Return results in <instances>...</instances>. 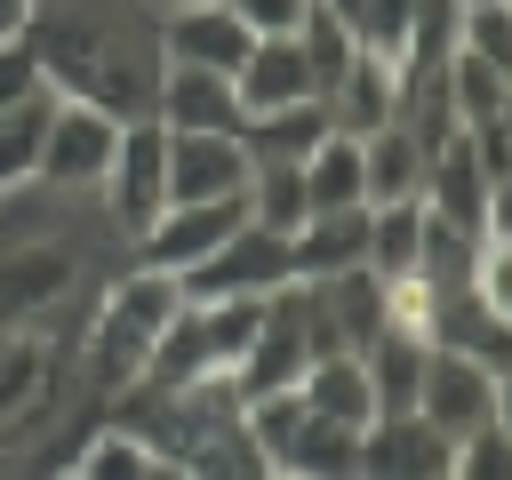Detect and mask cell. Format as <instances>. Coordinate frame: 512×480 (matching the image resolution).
<instances>
[{
	"instance_id": "1",
	"label": "cell",
	"mask_w": 512,
	"mask_h": 480,
	"mask_svg": "<svg viewBox=\"0 0 512 480\" xmlns=\"http://www.w3.org/2000/svg\"><path fill=\"white\" fill-rule=\"evenodd\" d=\"M24 40L56 96L96 104L112 120H152V96L168 72L160 0H40Z\"/></svg>"
},
{
	"instance_id": "2",
	"label": "cell",
	"mask_w": 512,
	"mask_h": 480,
	"mask_svg": "<svg viewBox=\"0 0 512 480\" xmlns=\"http://www.w3.org/2000/svg\"><path fill=\"white\" fill-rule=\"evenodd\" d=\"M184 312V288H176V272H152V264H128L112 288H104V304H96V328H88V352H96V376H104V392H120V384H136L144 376V352L160 344V328Z\"/></svg>"
},
{
	"instance_id": "3",
	"label": "cell",
	"mask_w": 512,
	"mask_h": 480,
	"mask_svg": "<svg viewBox=\"0 0 512 480\" xmlns=\"http://www.w3.org/2000/svg\"><path fill=\"white\" fill-rule=\"evenodd\" d=\"M96 208L112 224V240H144L168 208V128L160 120H120V144H112V168L96 184Z\"/></svg>"
},
{
	"instance_id": "4",
	"label": "cell",
	"mask_w": 512,
	"mask_h": 480,
	"mask_svg": "<svg viewBox=\"0 0 512 480\" xmlns=\"http://www.w3.org/2000/svg\"><path fill=\"white\" fill-rule=\"evenodd\" d=\"M296 264H288V232H264V224H240L216 256H200L192 272H176L184 304H216V296H272L288 288Z\"/></svg>"
},
{
	"instance_id": "5",
	"label": "cell",
	"mask_w": 512,
	"mask_h": 480,
	"mask_svg": "<svg viewBox=\"0 0 512 480\" xmlns=\"http://www.w3.org/2000/svg\"><path fill=\"white\" fill-rule=\"evenodd\" d=\"M112 144H120V120L64 96L56 120H48V144H40V176H32V184L72 192V200H96V184H104V168H112Z\"/></svg>"
},
{
	"instance_id": "6",
	"label": "cell",
	"mask_w": 512,
	"mask_h": 480,
	"mask_svg": "<svg viewBox=\"0 0 512 480\" xmlns=\"http://www.w3.org/2000/svg\"><path fill=\"white\" fill-rule=\"evenodd\" d=\"M240 224H248V192H240V200H176V208H160V224L136 240V264H152V272H192V264L216 256Z\"/></svg>"
},
{
	"instance_id": "7",
	"label": "cell",
	"mask_w": 512,
	"mask_h": 480,
	"mask_svg": "<svg viewBox=\"0 0 512 480\" xmlns=\"http://www.w3.org/2000/svg\"><path fill=\"white\" fill-rule=\"evenodd\" d=\"M416 416H424L432 432H448V440H464V432L496 424V368H480V360H464V352L432 344V352H424V392H416Z\"/></svg>"
},
{
	"instance_id": "8",
	"label": "cell",
	"mask_w": 512,
	"mask_h": 480,
	"mask_svg": "<svg viewBox=\"0 0 512 480\" xmlns=\"http://www.w3.org/2000/svg\"><path fill=\"white\" fill-rule=\"evenodd\" d=\"M256 48V32L224 8V0H192V8H160V56L168 64H200V72H240Z\"/></svg>"
},
{
	"instance_id": "9",
	"label": "cell",
	"mask_w": 512,
	"mask_h": 480,
	"mask_svg": "<svg viewBox=\"0 0 512 480\" xmlns=\"http://www.w3.org/2000/svg\"><path fill=\"white\" fill-rule=\"evenodd\" d=\"M248 144L240 136H200V128H168V208L176 200H240L248 192Z\"/></svg>"
},
{
	"instance_id": "10",
	"label": "cell",
	"mask_w": 512,
	"mask_h": 480,
	"mask_svg": "<svg viewBox=\"0 0 512 480\" xmlns=\"http://www.w3.org/2000/svg\"><path fill=\"white\" fill-rule=\"evenodd\" d=\"M456 440L432 432L424 416H376L360 432V480H448Z\"/></svg>"
},
{
	"instance_id": "11",
	"label": "cell",
	"mask_w": 512,
	"mask_h": 480,
	"mask_svg": "<svg viewBox=\"0 0 512 480\" xmlns=\"http://www.w3.org/2000/svg\"><path fill=\"white\" fill-rule=\"evenodd\" d=\"M152 120L160 128H200V136H240V88L224 72H200V64H168L160 72V96H152Z\"/></svg>"
},
{
	"instance_id": "12",
	"label": "cell",
	"mask_w": 512,
	"mask_h": 480,
	"mask_svg": "<svg viewBox=\"0 0 512 480\" xmlns=\"http://www.w3.org/2000/svg\"><path fill=\"white\" fill-rule=\"evenodd\" d=\"M264 464L288 472V480H360V432H352V424H328V416L304 408V416L264 448Z\"/></svg>"
},
{
	"instance_id": "13",
	"label": "cell",
	"mask_w": 512,
	"mask_h": 480,
	"mask_svg": "<svg viewBox=\"0 0 512 480\" xmlns=\"http://www.w3.org/2000/svg\"><path fill=\"white\" fill-rule=\"evenodd\" d=\"M424 176H432V152L408 120H384L360 136V184H368V208H392V200H424Z\"/></svg>"
},
{
	"instance_id": "14",
	"label": "cell",
	"mask_w": 512,
	"mask_h": 480,
	"mask_svg": "<svg viewBox=\"0 0 512 480\" xmlns=\"http://www.w3.org/2000/svg\"><path fill=\"white\" fill-rule=\"evenodd\" d=\"M304 288H312V312H320V328H328L336 352H368L384 336V280L368 264H352L336 280H304Z\"/></svg>"
},
{
	"instance_id": "15",
	"label": "cell",
	"mask_w": 512,
	"mask_h": 480,
	"mask_svg": "<svg viewBox=\"0 0 512 480\" xmlns=\"http://www.w3.org/2000/svg\"><path fill=\"white\" fill-rule=\"evenodd\" d=\"M328 136V104L304 96V104H280V112H256L240 120V144H248V168H304Z\"/></svg>"
},
{
	"instance_id": "16",
	"label": "cell",
	"mask_w": 512,
	"mask_h": 480,
	"mask_svg": "<svg viewBox=\"0 0 512 480\" xmlns=\"http://www.w3.org/2000/svg\"><path fill=\"white\" fill-rule=\"evenodd\" d=\"M368 256V208H328V216H304L288 232V264L296 280H336Z\"/></svg>"
},
{
	"instance_id": "17",
	"label": "cell",
	"mask_w": 512,
	"mask_h": 480,
	"mask_svg": "<svg viewBox=\"0 0 512 480\" xmlns=\"http://www.w3.org/2000/svg\"><path fill=\"white\" fill-rule=\"evenodd\" d=\"M232 88H240V112L256 120V112L304 104V96H312V64H304V48H296V40H256V48H248V64L232 72Z\"/></svg>"
},
{
	"instance_id": "18",
	"label": "cell",
	"mask_w": 512,
	"mask_h": 480,
	"mask_svg": "<svg viewBox=\"0 0 512 480\" xmlns=\"http://www.w3.org/2000/svg\"><path fill=\"white\" fill-rule=\"evenodd\" d=\"M296 392H304V408H312V416H328V424H352V432H368V424H376V392H368L360 352H320V360L296 376Z\"/></svg>"
},
{
	"instance_id": "19",
	"label": "cell",
	"mask_w": 512,
	"mask_h": 480,
	"mask_svg": "<svg viewBox=\"0 0 512 480\" xmlns=\"http://www.w3.org/2000/svg\"><path fill=\"white\" fill-rule=\"evenodd\" d=\"M384 120H400V80H392V64L384 56H352V72L336 80V96H328V128H344V136H368V128H384Z\"/></svg>"
},
{
	"instance_id": "20",
	"label": "cell",
	"mask_w": 512,
	"mask_h": 480,
	"mask_svg": "<svg viewBox=\"0 0 512 480\" xmlns=\"http://www.w3.org/2000/svg\"><path fill=\"white\" fill-rule=\"evenodd\" d=\"M424 336H376L368 352H360V368H368V392H376V416H416V392H424Z\"/></svg>"
},
{
	"instance_id": "21",
	"label": "cell",
	"mask_w": 512,
	"mask_h": 480,
	"mask_svg": "<svg viewBox=\"0 0 512 480\" xmlns=\"http://www.w3.org/2000/svg\"><path fill=\"white\" fill-rule=\"evenodd\" d=\"M56 88H32L0 112V192H24L40 176V144H48V120H56Z\"/></svg>"
},
{
	"instance_id": "22",
	"label": "cell",
	"mask_w": 512,
	"mask_h": 480,
	"mask_svg": "<svg viewBox=\"0 0 512 480\" xmlns=\"http://www.w3.org/2000/svg\"><path fill=\"white\" fill-rule=\"evenodd\" d=\"M304 200H312V216H328V208H368V184H360V136H344V128L320 136V152L304 160Z\"/></svg>"
},
{
	"instance_id": "23",
	"label": "cell",
	"mask_w": 512,
	"mask_h": 480,
	"mask_svg": "<svg viewBox=\"0 0 512 480\" xmlns=\"http://www.w3.org/2000/svg\"><path fill=\"white\" fill-rule=\"evenodd\" d=\"M424 200H392V208H368V272L376 280H400V272H416V256H424Z\"/></svg>"
},
{
	"instance_id": "24",
	"label": "cell",
	"mask_w": 512,
	"mask_h": 480,
	"mask_svg": "<svg viewBox=\"0 0 512 480\" xmlns=\"http://www.w3.org/2000/svg\"><path fill=\"white\" fill-rule=\"evenodd\" d=\"M200 376H216V360H208V328H200V312L184 304V312L160 328V344L144 352V376H136V384L176 392V384H200Z\"/></svg>"
},
{
	"instance_id": "25",
	"label": "cell",
	"mask_w": 512,
	"mask_h": 480,
	"mask_svg": "<svg viewBox=\"0 0 512 480\" xmlns=\"http://www.w3.org/2000/svg\"><path fill=\"white\" fill-rule=\"evenodd\" d=\"M296 48H304V64H312V96L328 104V96H336V80H344V72H352V56H360L352 24H344V16H328V8L312 0V16L296 24Z\"/></svg>"
},
{
	"instance_id": "26",
	"label": "cell",
	"mask_w": 512,
	"mask_h": 480,
	"mask_svg": "<svg viewBox=\"0 0 512 480\" xmlns=\"http://www.w3.org/2000/svg\"><path fill=\"white\" fill-rule=\"evenodd\" d=\"M192 312H200V328H208V360H216V376H232V368L248 360L256 328H264V296H216V304H192Z\"/></svg>"
},
{
	"instance_id": "27",
	"label": "cell",
	"mask_w": 512,
	"mask_h": 480,
	"mask_svg": "<svg viewBox=\"0 0 512 480\" xmlns=\"http://www.w3.org/2000/svg\"><path fill=\"white\" fill-rule=\"evenodd\" d=\"M456 56L488 64V72L512 88V8H504V0H464V16H456Z\"/></svg>"
},
{
	"instance_id": "28",
	"label": "cell",
	"mask_w": 512,
	"mask_h": 480,
	"mask_svg": "<svg viewBox=\"0 0 512 480\" xmlns=\"http://www.w3.org/2000/svg\"><path fill=\"white\" fill-rule=\"evenodd\" d=\"M312 216V200H304V168H256L248 176V224H264V232H296Z\"/></svg>"
},
{
	"instance_id": "29",
	"label": "cell",
	"mask_w": 512,
	"mask_h": 480,
	"mask_svg": "<svg viewBox=\"0 0 512 480\" xmlns=\"http://www.w3.org/2000/svg\"><path fill=\"white\" fill-rule=\"evenodd\" d=\"M192 480H272V464H264V448H256V432H248V416L224 432V440H208L192 464H184Z\"/></svg>"
},
{
	"instance_id": "30",
	"label": "cell",
	"mask_w": 512,
	"mask_h": 480,
	"mask_svg": "<svg viewBox=\"0 0 512 480\" xmlns=\"http://www.w3.org/2000/svg\"><path fill=\"white\" fill-rule=\"evenodd\" d=\"M144 472H152V448L112 424V432H96V440L80 448V472H72V480H144Z\"/></svg>"
},
{
	"instance_id": "31",
	"label": "cell",
	"mask_w": 512,
	"mask_h": 480,
	"mask_svg": "<svg viewBox=\"0 0 512 480\" xmlns=\"http://www.w3.org/2000/svg\"><path fill=\"white\" fill-rule=\"evenodd\" d=\"M464 296H472L488 320H512V240H480V248H472Z\"/></svg>"
},
{
	"instance_id": "32",
	"label": "cell",
	"mask_w": 512,
	"mask_h": 480,
	"mask_svg": "<svg viewBox=\"0 0 512 480\" xmlns=\"http://www.w3.org/2000/svg\"><path fill=\"white\" fill-rule=\"evenodd\" d=\"M448 480H512V432H504V424H480V432H464V440H456V464H448Z\"/></svg>"
},
{
	"instance_id": "33",
	"label": "cell",
	"mask_w": 512,
	"mask_h": 480,
	"mask_svg": "<svg viewBox=\"0 0 512 480\" xmlns=\"http://www.w3.org/2000/svg\"><path fill=\"white\" fill-rule=\"evenodd\" d=\"M256 40H296V24L312 16V0H224Z\"/></svg>"
},
{
	"instance_id": "34",
	"label": "cell",
	"mask_w": 512,
	"mask_h": 480,
	"mask_svg": "<svg viewBox=\"0 0 512 480\" xmlns=\"http://www.w3.org/2000/svg\"><path fill=\"white\" fill-rule=\"evenodd\" d=\"M32 88H48V80H40L32 40H0V112H8L16 96H32Z\"/></svg>"
},
{
	"instance_id": "35",
	"label": "cell",
	"mask_w": 512,
	"mask_h": 480,
	"mask_svg": "<svg viewBox=\"0 0 512 480\" xmlns=\"http://www.w3.org/2000/svg\"><path fill=\"white\" fill-rule=\"evenodd\" d=\"M480 240H512V176H488V200H480Z\"/></svg>"
},
{
	"instance_id": "36",
	"label": "cell",
	"mask_w": 512,
	"mask_h": 480,
	"mask_svg": "<svg viewBox=\"0 0 512 480\" xmlns=\"http://www.w3.org/2000/svg\"><path fill=\"white\" fill-rule=\"evenodd\" d=\"M32 8L40 0H0V40H24L32 32Z\"/></svg>"
},
{
	"instance_id": "37",
	"label": "cell",
	"mask_w": 512,
	"mask_h": 480,
	"mask_svg": "<svg viewBox=\"0 0 512 480\" xmlns=\"http://www.w3.org/2000/svg\"><path fill=\"white\" fill-rule=\"evenodd\" d=\"M496 424H504V432H512V368H504V376H496Z\"/></svg>"
},
{
	"instance_id": "38",
	"label": "cell",
	"mask_w": 512,
	"mask_h": 480,
	"mask_svg": "<svg viewBox=\"0 0 512 480\" xmlns=\"http://www.w3.org/2000/svg\"><path fill=\"white\" fill-rule=\"evenodd\" d=\"M144 480H192V472H184L176 456H152V472H144Z\"/></svg>"
},
{
	"instance_id": "39",
	"label": "cell",
	"mask_w": 512,
	"mask_h": 480,
	"mask_svg": "<svg viewBox=\"0 0 512 480\" xmlns=\"http://www.w3.org/2000/svg\"><path fill=\"white\" fill-rule=\"evenodd\" d=\"M320 8H328V16H344V24L360 16V0H320Z\"/></svg>"
},
{
	"instance_id": "40",
	"label": "cell",
	"mask_w": 512,
	"mask_h": 480,
	"mask_svg": "<svg viewBox=\"0 0 512 480\" xmlns=\"http://www.w3.org/2000/svg\"><path fill=\"white\" fill-rule=\"evenodd\" d=\"M160 8H192V0H160Z\"/></svg>"
},
{
	"instance_id": "41",
	"label": "cell",
	"mask_w": 512,
	"mask_h": 480,
	"mask_svg": "<svg viewBox=\"0 0 512 480\" xmlns=\"http://www.w3.org/2000/svg\"><path fill=\"white\" fill-rule=\"evenodd\" d=\"M272 480H288V472H272Z\"/></svg>"
},
{
	"instance_id": "42",
	"label": "cell",
	"mask_w": 512,
	"mask_h": 480,
	"mask_svg": "<svg viewBox=\"0 0 512 480\" xmlns=\"http://www.w3.org/2000/svg\"><path fill=\"white\" fill-rule=\"evenodd\" d=\"M64 480H72V472H64Z\"/></svg>"
},
{
	"instance_id": "43",
	"label": "cell",
	"mask_w": 512,
	"mask_h": 480,
	"mask_svg": "<svg viewBox=\"0 0 512 480\" xmlns=\"http://www.w3.org/2000/svg\"><path fill=\"white\" fill-rule=\"evenodd\" d=\"M504 8H512V0H504Z\"/></svg>"
}]
</instances>
